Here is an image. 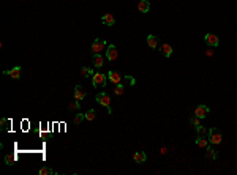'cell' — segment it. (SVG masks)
Here are the masks:
<instances>
[{"label":"cell","instance_id":"6da1fadb","mask_svg":"<svg viewBox=\"0 0 237 175\" xmlns=\"http://www.w3.org/2000/svg\"><path fill=\"white\" fill-rule=\"evenodd\" d=\"M95 99H97V101H98L101 106H104V107L108 109V114H112V109H111V98H109L108 93L101 92V93H98L97 96H95Z\"/></svg>","mask_w":237,"mask_h":175},{"label":"cell","instance_id":"7a4b0ae2","mask_svg":"<svg viewBox=\"0 0 237 175\" xmlns=\"http://www.w3.org/2000/svg\"><path fill=\"white\" fill-rule=\"evenodd\" d=\"M207 134H209V142L210 144H213V145H217V144H220L221 142V139H223V136H221V131L218 130V128H210L209 131H207Z\"/></svg>","mask_w":237,"mask_h":175},{"label":"cell","instance_id":"3957f363","mask_svg":"<svg viewBox=\"0 0 237 175\" xmlns=\"http://www.w3.org/2000/svg\"><path fill=\"white\" fill-rule=\"evenodd\" d=\"M106 79H108V74L103 73H95L92 76V84L97 87V88H103L106 85Z\"/></svg>","mask_w":237,"mask_h":175},{"label":"cell","instance_id":"277c9868","mask_svg":"<svg viewBox=\"0 0 237 175\" xmlns=\"http://www.w3.org/2000/svg\"><path fill=\"white\" fill-rule=\"evenodd\" d=\"M106 47H108V43L104 40H95L92 43V52L93 54H101L103 51H106Z\"/></svg>","mask_w":237,"mask_h":175},{"label":"cell","instance_id":"5b68a950","mask_svg":"<svg viewBox=\"0 0 237 175\" xmlns=\"http://www.w3.org/2000/svg\"><path fill=\"white\" fill-rule=\"evenodd\" d=\"M204 41H206V44H207L209 47H215V46H218V43H220L218 36H217V35H213V33H206Z\"/></svg>","mask_w":237,"mask_h":175},{"label":"cell","instance_id":"8992f818","mask_svg":"<svg viewBox=\"0 0 237 175\" xmlns=\"http://www.w3.org/2000/svg\"><path fill=\"white\" fill-rule=\"evenodd\" d=\"M117 47L114 46V44H109L108 47H106V59L109 60V62H114V60H117Z\"/></svg>","mask_w":237,"mask_h":175},{"label":"cell","instance_id":"52a82bcc","mask_svg":"<svg viewBox=\"0 0 237 175\" xmlns=\"http://www.w3.org/2000/svg\"><path fill=\"white\" fill-rule=\"evenodd\" d=\"M209 112H210V109H209L207 106H204V104H199V106L195 109V115H196L198 118H201V120H202V118H206Z\"/></svg>","mask_w":237,"mask_h":175},{"label":"cell","instance_id":"ba28073f","mask_svg":"<svg viewBox=\"0 0 237 175\" xmlns=\"http://www.w3.org/2000/svg\"><path fill=\"white\" fill-rule=\"evenodd\" d=\"M108 79H109L112 84H120V82H122L120 73H117V71H114V69H109V73H108Z\"/></svg>","mask_w":237,"mask_h":175},{"label":"cell","instance_id":"9c48e42d","mask_svg":"<svg viewBox=\"0 0 237 175\" xmlns=\"http://www.w3.org/2000/svg\"><path fill=\"white\" fill-rule=\"evenodd\" d=\"M87 96V92L82 85H76L75 87V99H78V101H81V99H84Z\"/></svg>","mask_w":237,"mask_h":175},{"label":"cell","instance_id":"30bf717a","mask_svg":"<svg viewBox=\"0 0 237 175\" xmlns=\"http://www.w3.org/2000/svg\"><path fill=\"white\" fill-rule=\"evenodd\" d=\"M92 63H93L95 68H101V66H104V57H103L101 54H93Z\"/></svg>","mask_w":237,"mask_h":175},{"label":"cell","instance_id":"8fae6325","mask_svg":"<svg viewBox=\"0 0 237 175\" xmlns=\"http://www.w3.org/2000/svg\"><path fill=\"white\" fill-rule=\"evenodd\" d=\"M21 71H22L21 66H14V68H11L10 71H3V74H8L11 79H19V78H21Z\"/></svg>","mask_w":237,"mask_h":175},{"label":"cell","instance_id":"7c38bea8","mask_svg":"<svg viewBox=\"0 0 237 175\" xmlns=\"http://www.w3.org/2000/svg\"><path fill=\"white\" fill-rule=\"evenodd\" d=\"M138 10H139L141 13H149V11H150L149 0H139V2H138Z\"/></svg>","mask_w":237,"mask_h":175},{"label":"cell","instance_id":"4fadbf2b","mask_svg":"<svg viewBox=\"0 0 237 175\" xmlns=\"http://www.w3.org/2000/svg\"><path fill=\"white\" fill-rule=\"evenodd\" d=\"M160 52H161V55H164V57H171L172 55V46L171 44H161V47H160Z\"/></svg>","mask_w":237,"mask_h":175},{"label":"cell","instance_id":"5bb4252c","mask_svg":"<svg viewBox=\"0 0 237 175\" xmlns=\"http://www.w3.org/2000/svg\"><path fill=\"white\" fill-rule=\"evenodd\" d=\"M195 144H196L198 147H201V148H207L210 142H209V139H207V137H204L202 134H199V136L196 137V140H195Z\"/></svg>","mask_w":237,"mask_h":175},{"label":"cell","instance_id":"9a60e30c","mask_svg":"<svg viewBox=\"0 0 237 175\" xmlns=\"http://www.w3.org/2000/svg\"><path fill=\"white\" fill-rule=\"evenodd\" d=\"M101 22L104 24V26H114V24H115V17L111 13H106V14H103Z\"/></svg>","mask_w":237,"mask_h":175},{"label":"cell","instance_id":"2e32d148","mask_svg":"<svg viewBox=\"0 0 237 175\" xmlns=\"http://www.w3.org/2000/svg\"><path fill=\"white\" fill-rule=\"evenodd\" d=\"M133 159H134L136 163H141V164H142V163L147 161V155H146L144 152H136V153L133 155Z\"/></svg>","mask_w":237,"mask_h":175},{"label":"cell","instance_id":"e0dca14e","mask_svg":"<svg viewBox=\"0 0 237 175\" xmlns=\"http://www.w3.org/2000/svg\"><path fill=\"white\" fill-rule=\"evenodd\" d=\"M147 44H149V47L157 49V47H158V38H157L155 35H149V36H147Z\"/></svg>","mask_w":237,"mask_h":175},{"label":"cell","instance_id":"ac0fdd59","mask_svg":"<svg viewBox=\"0 0 237 175\" xmlns=\"http://www.w3.org/2000/svg\"><path fill=\"white\" fill-rule=\"evenodd\" d=\"M206 156H207L209 159H217L218 153H217V150H213L212 147H207V148H206Z\"/></svg>","mask_w":237,"mask_h":175},{"label":"cell","instance_id":"d6986e66","mask_svg":"<svg viewBox=\"0 0 237 175\" xmlns=\"http://www.w3.org/2000/svg\"><path fill=\"white\" fill-rule=\"evenodd\" d=\"M81 74H82L84 78H92L95 73H93V69H92V68H87V66H84V68L81 69Z\"/></svg>","mask_w":237,"mask_h":175},{"label":"cell","instance_id":"ffe728a7","mask_svg":"<svg viewBox=\"0 0 237 175\" xmlns=\"http://www.w3.org/2000/svg\"><path fill=\"white\" fill-rule=\"evenodd\" d=\"M95 117H97V112H95L93 109H90V111H87V112H85V120H87V121L95 120Z\"/></svg>","mask_w":237,"mask_h":175},{"label":"cell","instance_id":"44dd1931","mask_svg":"<svg viewBox=\"0 0 237 175\" xmlns=\"http://www.w3.org/2000/svg\"><path fill=\"white\" fill-rule=\"evenodd\" d=\"M38 173H40V175H49V173H57V172L52 170V169H49V167H41V169L38 170Z\"/></svg>","mask_w":237,"mask_h":175},{"label":"cell","instance_id":"7402d4cb","mask_svg":"<svg viewBox=\"0 0 237 175\" xmlns=\"http://www.w3.org/2000/svg\"><path fill=\"white\" fill-rule=\"evenodd\" d=\"M0 125H2V131H7L8 126L11 125V121H10L8 118H2V120H0Z\"/></svg>","mask_w":237,"mask_h":175},{"label":"cell","instance_id":"603a6c76","mask_svg":"<svg viewBox=\"0 0 237 175\" xmlns=\"http://www.w3.org/2000/svg\"><path fill=\"white\" fill-rule=\"evenodd\" d=\"M14 161H16V155H7V156H5V163H7L8 166H13Z\"/></svg>","mask_w":237,"mask_h":175},{"label":"cell","instance_id":"cb8c5ba5","mask_svg":"<svg viewBox=\"0 0 237 175\" xmlns=\"http://www.w3.org/2000/svg\"><path fill=\"white\" fill-rule=\"evenodd\" d=\"M123 85L122 84H115V88H114V93L115 95H119V96H120V95H123Z\"/></svg>","mask_w":237,"mask_h":175},{"label":"cell","instance_id":"d4e9b609","mask_svg":"<svg viewBox=\"0 0 237 175\" xmlns=\"http://www.w3.org/2000/svg\"><path fill=\"white\" fill-rule=\"evenodd\" d=\"M84 118H85V115H84V114H78V115L75 117V120H73V121H75V125H81V121H82Z\"/></svg>","mask_w":237,"mask_h":175},{"label":"cell","instance_id":"484cf974","mask_svg":"<svg viewBox=\"0 0 237 175\" xmlns=\"http://www.w3.org/2000/svg\"><path fill=\"white\" fill-rule=\"evenodd\" d=\"M195 130L198 131V134H202V136H204V134L207 133V130H206V128L202 126V125H198V126H195Z\"/></svg>","mask_w":237,"mask_h":175},{"label":"cell","instance_id":"4316f807","mask_svg":"<svg viewBox=\"0 0 237 175\" xmlns=\"http://www.w3.org/2000/svg\"><path fill=\"white\" fill-rule=\"evenodd\" d=\"M199 120H201V118H198V117L195 115V117H191V118H190V123H191L193 126H198V125H201V123H199Z\"/></svg>","mask_w":237,"mask_h":175},{"label":"cell","instance_id":"83f0119b","mask_svg":"<svg viewBox=\"0 0 237 175\" xmlns=\"http://www.w3.org/2000/svg\"><path fill=\"white\" fill-rule=\"evenodd\" d=\"M68 107H70V109H75V111H78V109L81 107V104L78 103V99H76V101H73V103H71V104H70Z\"/></svg>","mask_w":237,"mask_h":175},{"label":"cell","instance_id":"f1b7e54d","mask_svg":"<svg viewBox=\"0 0 237 175\" xmlns=\"http://www.w3.org/2000/svg\"><path fill=\"white\" fill-rule=\"evenodd\" d=\"M125 78H127V79L130 81V84H131V85H133V84H136V81H134L133 78H130V76H125Z\"/></svg>","mask_w":237,"mask_h":175},{"label":"cell","instance_id":"f546056e","mask_svg":"<svg viewBox=\"0 0 237 175\" xmlns=\"http://www.w3.org/2000/svg\"><path fill=\"white\" fill-rule=\"evenodd\" d=\"M206 54H207V55H212V54H213V51H212V47H209V49H207V52H206Z\"/></svg>","mask_w":237,"mask_h":175}]
</instances>
